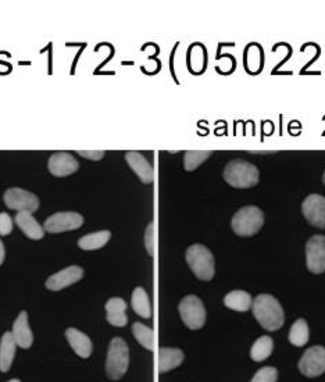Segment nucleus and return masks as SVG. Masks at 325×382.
<instances>
[{"label": "nucleus", "instance_id": "dca6fc26", "mask_svg": "<svg viewBox=\"0 0 325 382\" xmlns=\"http://www.w3.org/2000/svg\"><path fill=\"white\" fill-rule=\"evenodd\" d=\"M66 338H67L70 346L73 348V350L82 359H88L92 355V350H93L92 341L80 329H77V328L66 329Z\"/></svg>", "mask_w": 325, "mask_h": 382}, {"label": "nucleus", "instance_id": "9b49d317", "mask_svg": "<svg viewBox=\"0 0 325 382\" xmlns=\"http://www.w3.org/2000/svg\"><path fill=\"white\" fill-rule=\"evenodd\" d=\"M83 224V217L78 213L73 212H66V213H56L50 216L45 221V231L50 233H60L66 231H73L78 229Z\"/></svg>", "mask_w": 325, "mask_h": 382}, {"label": "nucleus", "instance_id": "c85d7f7f", "mask_svg": "<svg viewBox=\"0 0 325 382\" xmlns=\"http://www.w3.org/2000/svg\"><path fill=\"white\" fill-rule=\"evenodd\" d=\"M278 370L275 367H263L251 378L250 382H277Z\"/></svg>", "mask_w": 325, "mask_h": 382}, {"label": "nucleus", "instance_id": "6e6552de", "mask_svg": "<svg viewBox=\"0 0 325 382\" xmlns=\"http://www.w3.org/2000/svg\"><path fill=\"white\" fill-rule=\"evenodd\" d=\"M299 370L303 376H306L309 378H314V377L324 374V346H313V348L307 349L299 362Z\"/></svg>", "mask_w": 325, "mask_h": 382}, {"label": "nucleus", "instance_id": "c756f323", "mask_svg": "<svg viewBox=\"0 0 325 382\" xmlns=\"http://www.w3.org/2000/svg\"><path fill=\"white\" fill-rule=\"evenodd\" d=\"M145 246L146 250L149 253V256H153V249H155V226L153 223H151L145 232Z\"/></svg>", "mask_w": 325, "mask_h": 382}, {"label": "nucleus", "instance_id": "39448f33", "mask_svg": "<svg viewBox=\"0 0 325 382\" xmlns=\"http://www.w3.org/2000/svg\"><path fill=\"white\" fill-rule=\"evenodd\" d=\"M264 226V213L257 206H244L240 209L231 221L233 231L238 236L249 238L256 235Z\"/></svg>", "mask_w": 325, "mask_h": 382}, {"label": "nucleus", "instance_id": "20e7f679", "mask_svg": "<svg viewBox=\"0 0 325 382\" xmlns=\"http://www.w3.org/2000/svg\"><path fill=\"white\" fill-rule=\"evenodd\" d=\"M130 366L128 345L123 338H113L107 352L106 373L110 380H120L124 377Z\"/></svg>", "mask_w": 325, "mask_h": 382}, {"label": "nucleus", "instance_id": "5701e85b", "mask_svg": "<svg viewBox=\"0 0 325 382\" xmlns=\"http://www.w3.org/2000/svg\"><path fill=\"white\" fill-rule=\"evenodd\" d=\"M110 238H111L110 231L93 232V233L82 236L78 240V246L82 250H97V249H102L110 240Z\"/></svg>", "mask_w": 325, "mask_h": 382}, {"label": "nucleus", "instance_id": "f257e3e1", "mask_svg": "<svg viewBox=\"0 0 325 382\" xmlns=\"http://www.w3.org/2000/svg\"><path fill=\"white\" fill-rule=\"evenodd\" d=\"M251 311L258 324L267 331H277L285 322L282 306L279 305V302L274 296L268 294H261L256 296L251 305Z\"/></svg>", "mask_w": 325, "mask_h": 382}, {"label": "nucleus", "instance_id": "4468645a", "mask_svg": "<svg viewBox=\"0 0 325 382\" xmlns=\"http://www.w3.org/2000/svg\"><path fill=\"white\" fill-rule=\"evenodd\" d=\"M125 160L131 170L139 177L144 184H152L155 179V171L152 164L139 152L125 153Z\"/></svg>", "mask_w": 325, "mask_h": 382}, {"label": "nucleus", "instance_id": "423d86ee", "mask_svg": "<svg viewBox=\"0 0 325 382\" xmlns=\"http://www.w3.org/2000/svg\"><path fill=\"white\" fill-rule=\"evenodd\" d=\"M179 315L184 321V324L189 329H200L205 322H206V308L203 302L195 296V295H188L185 296L178 306Z\"/></svg>", "mask_w": 325, "mask_h": 382}, {"label": "nucleus", "instance_id": "4be33fe9", "mask_svg": "<svg viewBox=\"0 0 325 382\" xmlns=\"http://www.w3.org/2000/svg\"><path fill=\"white\" fill-rule=\"evenodd\" d=\"M131 305L134 311L144 317V318H151L152 317V307H151V301L149 296L146 294V291L141 287L135 288V291L132 292V298H131Z\"/></svg>", "mask_w": 325, "mask_h": 382}, {"label": "nucleus", "instance_id": "a878e982", "mask_svg": "<svg viewBox=\"0 0 325 382\" xmlns=\"http://www.w3.org/2000/svg\"><path fill=\"white\" fill-rule=\"evenodd\" d=\"M309 325L307 321L303 318H299L295 321V324L292 325L291 331H289V342L298 348L305 346L309 342Z\"/></svg>", "mask_w": 325, "mask_h": 382}, {"label": "nucleus", "instance_id": "7c9ffc66", "mask_svg": "<svg viewBox=\"0 0 325 382\" xmlns=\"http://www.w3.org/2000/svg\"><path fill=\"white\" fill-rule=\"evenodd\" d=\"M13 231V221L7 213H0V235H8Z\"/></svg>", "mask_w": 325, "mask_h": 382}, {"label": "nucleus", "instance_id": "f704fd0d", "mask_svg": "<svg viewBox=\"0 0 325 382\" xmlns=\"http://www.w3.org/2000/svg\"><path fill=\"white\" fill-rule=\"evenodd\" d=\"M323 182H324V185H325V171H324V175H323Z\"/></svg>", "mask_w": 325, "mask_h": 382}, {"label": "nucleus", "instance_id": "f8f14e48", "mask_svg": "<svg viewBox=\"0 0 325 382\" xmlns=\"http://www.w3.org/2000/svg\"><path fill=\"white\" fill-rule=\"evenodd\" d=\"M82 277H83V270L78 266H70L56 274H53L52 277H49L46 280V288L50 289V291H62L67 287H71L74 285L76 282L81 281Z\"/></svg>", "mask_w": 325, "mask_h": 382}, {"label": "nucleus", "instance_id": "cd10ccee", "mask_svg": "<svg viewBox=\"0 0 325 382\" xmlns=\"http://www.w3.org/2000/svg\"><path fill=\"white\" fill-rule=\"evenodd\" d=\"M212 156L210 151H188L184 156V167L188 172L195 171Z\"/></svg>", "mask_w": 325, "mask_h": 382}, {"label": "nucleus", "instance_id": "7ed1b4c3", "mask_svg": "<svg viewBox=\"0 0 325 382\" xmlns=\"http://www.w3.org/2000/svg\"><path fill=\"white\" fill-rule=\"evenodd\" d=\"M186 263L200 281H210L216 274L213 253L203 245H192L186 249Z\"/></svg>", "mask_w": 325, "mask_h": 382}, {"label": "nucleus", "instance_id": "f03ea898", "mask_svg": "<svg viewBox=\"0 0 325 382\" xmlns=\"http://www.w3.org/2000/svg\"><path fill=\"white\" fill-rule=\"evenodd\" d=\"M223 177L228 185L238 189H249L258 184L260 171L258 168L242 158L231 160L223 172Z\"/></svg>", "mask_w": 325, "mask_h": 382}, {"label": "nucleus", "instance_id": "1a4fd4ad", "mask_svg": "<svg viewBox=\"0 0 325 382\" xmlns=\"http://www.w3.org/2000/svg\"><path fill=\"white\" fill-rule=\"evenodd\" d=\"M306 264L310 273L323 274L325 271V236L313 235L306 243Z\"/></svg>", "mask_w": 325, "mask_h": 382}, {"label": "nucleus", "instance_id": "b1692460", "mask_svg": "<svg viewBox=\"0 0 325 382\" xmlns=\"http://www.w3.org/2000/svg\"><path fill=\"white\" fill-rule=\"evenodd\" d=\"M224 305L235 311H247L251 308L253 299L246 291H233L224 298Z\"/></svg>", "mask_w": 325, "mask_h": 382}, {"label": "nucleus", "instance_id": "6ab92c4d", "mask_svg": "<svg viewBox=\"0 0 325 382\" xmlns=\"http://www.w3.org/2000/svg\"><path fill=\"white\" fill-rule=\"evenodd\" d=\"M15 223L20 229L32 240H39L43 238L45 231L39 226V223L34 219L32 213L29 212H20L15 216Z\"/></svg>", "mask_w": 325, "mask_h": 382}, {"label": "nucleus", "instance_id": "9d476101", "mask_svg": "<svg viewBox=\"0 0 325 382\" xmlns=\"http://www.w3.org/2000/svg\"><path fill=\"white\" fill-rule=\"evenodd\" d=\"M305 219L317 228H325V198L319 193L309 195L302 203Z\"/></svg>", "mask_w": 325, "mask_h": 382}, {"label": "nucleus", "instance_id": "bb28decb", "mask_svg": "<svg viewBox=\"0 0 325 382\" xmlns=\"http://www.w3.org/2000/svg\"><path fill=\"white\" fill-rule=\"evenodd\" d=\"M132 332L134 336L137 338V341L148 350H153V343H155V338H153V331L152 328L141 324V322H135L132 325Z\"/></svg>", "mask_w": 325, "mask_h": 382}, {"label": "nucleus", "instance_id": "f3484780", "mask_svg": "<svg viewBox=\"0 0 325 382\" xmlns=\"http://www.w3.org/2000/svg\"><path fill=\"white\" fill-rule=\"evenodd\" d=\"M264 66V52L261 45L250 43L244 49V70L251 76L261 73Z\"/></svg>", "mask_w": 325, "mask_h": 382}, {"label": "nucleus", "instance_id": "473e14b6", "mask_svg": "<svg viewBox=\"0 0 325 382\" xmlns=\"http://www.w3.org/2000/svg\"><path fill=\"white\" fill-rule=\"evenodd\" d=\"M4 257H6V250H4V245H3V242L0 240V266L3 264V261H4Z\"/></svg>", "mask_w": 325, "mask_h": 382}, {"label": "nucleus", "instance_id": "2f4dec72", "mask_svg": "<svg viewBox=\"0 0 325 382\" xmlns=\"http://www.w3.org/2000/svg\"><path fill=\"white\" fill-rule=\"evenodd\" d=\"M80 156L85 157V158H89V160H93V161H97L100 158L104 157V151H80L78 152Z\"/></svg>", "mask_w": 325, "mask_h": 382}, {"label": "nucleus", "instance_id": "72a5a7b5", "mask_svg": "<svg viewBox=\"0 0 325 382\" xmlns=\"http://www.w3.org/2000/svg\"><path fill=\"white\" fill-rule=\"evenodd\" d=\"M7 382H21V381H20V380H10V381H7Z\"/></svg>", "mask_w": 325, "mask_h": 382}, {"label": "nucleus", "instance_id": "a211bd4d", "mask_svg": "<svg viewBox=\"0 0 325 382\" xmlns=\"http://www.w3.org/2000/svg\"><path fill=\"white\" fill-rule=\"evenodd\" d=\"M106 311H107V321L113 325V327H125L128 322V317H127V303L124 299L121 298H111L107 301L106 303Z\"/></svg>", "mask_w": 325, "mask_h": 382}, {"label": "nucleus", "instance_id": "0eeeda50", "mask_svg": "<svg viewBox=\"0 0 325 382\" xmlns=\"http://www.w3.org/2000/svg\"><path fill=\"white\" fill-rule=\"evenodd\" d=\"M4 203L8 209L20 212H29L34 213L39 209V199L24 189L20 188H10L4 192Z\"/></svg>", "mask_w": 325, "mask_h": 382}, {"label": "nucleus", "instance_id": "ddd939ff", "mask_svg": "<svg viewBox=\"0 0 325 382\" xmlns=\"http://www.w3.org/2000/svg\"><path fill=\"white\" fill-rule=\"evenodd\" d=\"M48 167L52 175L62 178V177H69L77 172L80 168V164L73 157V154L67 152H57L50 156Z\"/></svg>", "mask_w": 325, "mask_h": 382}, {"label": "nucleus", "instance_id": "393cba45", "mask_svg": "<svg viewBox=\"0 0 325 382\" xmlns=\"http://www.w3.org/2000/svg\"><path fill=\"white\" fill-rule=\"evenodd\" d=\"M272 349H274L272 338H270L267 335L260 336L253 343V346L250 349V357H251L253 362H263V360H265L267 357L271 356Z\"/></svg>", "mask_w": 325, "mask_h": 382}, {"label": "nucleus", "instance_id": "2eb2a0df", "mask_svg": "<svg viewBox=\"0 0 325 382\" xmlns=\"http://www.w3.org/2000/svg\"><path fill=\"white\" fill-rule=\"evenodd\" d=\"M13 338L21 349H29L34 342V335L28 324V314L27 311H21L17 317V320L13 324Z\"/></svg>", "mask_w": 325, "mask_h": 382}, {"label": "nucleus", "instance_id": "412c9836", "mask_svg": "<svg viewBox=\"0 0 325 382\" xmlns=\"http://www.w3.org/2000/svg\"><path fill=\"white\" fill-rule=\"evenodd\" d=\"M184 362V352L175 348H160L159 350V371L168 373Z\"/></svg>", "mask_w": 325, "mask_h": 382}, {"label": "nucleus", "instance_id": "aec40b11", "mask_svg": "<svg viewBox=\"0 0 325 382\" xmlns=\"http://www.w3.org/2000/svg\"><path fill=\"white\" fill-rule=\"evenodd\" d=\"M17 350V343L11 332H6L0 341V371L7 373L13 364Z\"/></svg>", "mask_w": 325, "mask_h": 382}]
</instances>
